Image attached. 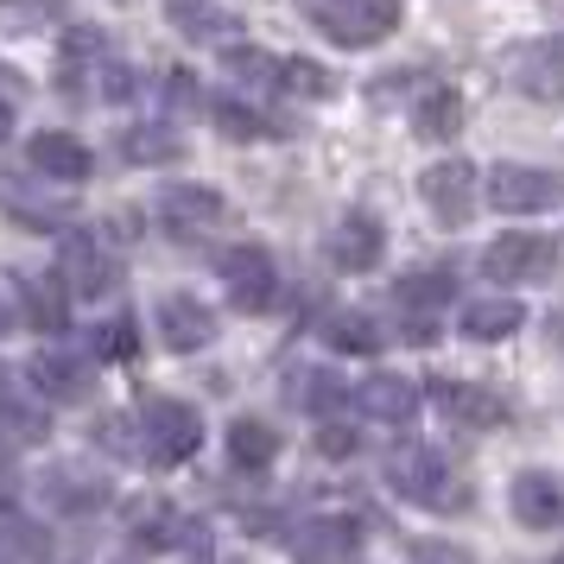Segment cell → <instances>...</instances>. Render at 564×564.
Returning a JSON list of instances; mask_svg holds the SVG:
<instances>
[{"label": "cell", "instance_id": "cell-24", "mask_svg": "<svg viewBox=\"0 0 564 564\" xmlns=\"http://www.w3.org/2000/svg\"><path fill=\"white\" fill-rule=\"evenodd\" d=\"M89 375H96V361H83V356H39V361H32V387H39V393H52V400L83 393Z\"/></svg>", "mask_w": 564, "mask_h": 564}, {"label": "cell", "instance_id": "cell-27", "mask_svg": "<svg viewBox=\"0 0 564 564\" xmlns=\"http://www.w3.org/2000/svg\"><path fill=\"white\" fill-rule=\"evenodd\" d=\"M412 128L425 133V140H451L463 128V96L457 89H425V102L412 115Z\"/></svg>", "mask_w": 564, "mask_h": 564}, {"label": "cell", "instance_id": "cell-15", "mask_svg": "<svg viewBox=\"0 0 564 564\" xmlns=\"http://www.w3.org/2000/svg\"><path fill=\"white\" fill-rule=\"evenodd\" d=\"M26 159H32L39 178H57V184H83L89 172H96V153L83 147L77 133H32Z\"/></svg>", "mask_w": 564, "mask_h": 564}, {"label": "cell", "instance_id": "cell-26", "mask_svg": "<svg viewBox=\"0 0 564 564\" xmlns=\"http://www.w3.org/2000/svg\"><path fill=\"white\" fill-rule=\"evenodd\" d=\"M209 121H216V133H229V140H273V133H280V121H273V115L248 108L241 96H223V102H209Z\"/></svg>", "mask_w": 564, "mask_h": 564}, {"label": "cell", "instance_id": "cell-13", "mask_svg": "<svg viewBox=\"0 0 564 564\" xmlns=\"http://www.w3.org/2000/svg\"><path fill=\"white\" fill-rule=\"evenodd\" d=\"M381 254H387V229L368 216V209H349V216L330 229V260L343 267V273H375Z\"/></svg>", "mask_w": 564, "mask_h": 564}, {"label": "cell", "instance_id": "cell-10", "mask_svg": "<svg viewBox=\"0 0 564 564\" xmlns=\"http://www.w3.org/2000/svg\"><path fill=\"white\" fill-rule=\"evenodd\" d=\"M216 311L204 299H191V292H165L159 299V336H165V349H178V356H197L216 343Z\"/></svg>", "mask_w": 564, "mask_h": 564}, {"label": "cell", "instance_id": "cell-5", "mask_svg": "<svg viewBox=\"0 0 564 564\" xmlns=\"http://www.w3.org/2000/svg\"><path fill=\"white\" fill-rule=\"evenodd\" d=\"M488 204L508 209V216L558 209L564 204V172H545V165H495V172H488Z\"/></svg>", "mask_w": 564, "mask_h": 564}, {"label": "cell", "instance_id": "cell-20", "mask_svg": "<svg viewBox=\"0 0 564 564\" xmlns=\"http://www.w3.org/2000/svg\"><path fill=\"white\" fill-rule=\"evenodd\" d=\"M463 336H476V343H501L527 324V311L513 305V299H476V305H463Z\"/></svg>", "mask_w": 564, "mask_h": 564}, {"label": "cell", "instance_id": "cell-38", "mask_svg": "<svg viewBox=\"0 0 564 564\" xmlns=\"http://www.w3.org/2000/svg\"><path fill=\"white\" fill-rule=\"evenodd\" d=\"M13 330V305H7V299H0V336Z\"/></svg>", "mask_w": 564, "mask_h": 564}, {"label": "cell", "instance_id": "cell-34", "mask_svg": "<svg viewBox=\"0 0 564 564\" xmlns=\"http://www.w3.org/2000/svg\"><path fill=\"white\" fill-rule=\"evenodd\" d=\"M406 558L412 564H476L463 545H444V539H406Z\"/></svg>", "mask_w": 564, "mask_h": 564}, {"label": "cell", "instance_id": "cell-11", "mask_svg": "<svg viewBox=\"0 0 564 564\" xmlns=\"http://www.w3.org/2000/svg\"><path fill=\"white\" fill-rule=\"evenodd\" d=\"M513 501V520L527 527V533H552V527H564V476H552V469H520L508 488Z\"/></svg>", "mask_w": 564, "mask_h": 564}, {"label": "cell", "instance_id": "cell-12", "mask_svg": "<svg viewBox=\"0 0 564 564\" xmlns=\"http://www.w3.org/2000/svg\"><path fill=\"white\" fill-rule=\"evenodd\" d=\"M153 209L172 235H209L229 216V209H223V191H209V184H165Z\"/></svg>", "mask_w": 564, "mask_h": 564}, {"label": "cell", "instance_id": "cell-21", "mask_svg": "<svg viewBox=\"0 0 564 564\" xmlns=\"http://www.w3.org/2000/svg\"><path fill=\"white\" fill-rule=\"evenodd\" d=\"M184 153L178 128H165V121H147V128H128L121 133V159L128 165H172Z\"/></svg>", "mask_w": 564, "mask_h": 564}, {"label": "cell", "instance_id": "cell-6", "mask_svg": "<svg viewBox=\"0 0 564 564\" xmlns=\"http://www.w3.org/2000/svg\"><path fill=\"white\" fill-rule=\"evenodd\" d=\"M216 273H223V292H229L235 311H267V305H273V292H280L273 254H267L260 241H241V248H229V254L216 260Z\"/></svg>", "mask_w": 564, "mask_h": 564}, {"label": "cell", "instance_id": "cell-36", "mask_svg": "<svg viewBox=\"0 0 564 564\" xmlns=\"http://www.w3.org/2000/svg\"><path fill=\"white\" fill-rule=\"evenodd\" d=\"M165 89H172V102H178V108H209V96L197 89V77H184V70L165 83Z\"/></svg>", "mask_w": 564, "mask_h": 564}, {"label": "cell", "instance_id": "cell-19", "mask_svg": "<svg viewBox=\"0 0 564 564\" xmlns=\"http://www.w3.org/2000/svg\"><path fill=\"white\" fill-rule=\"evenodd\" d=\"M70 20V0H0V32L7 39H39Z\"/></svg>", "mask_w": 564, "mask_h": 564}, {"label": "cell", "instance_id": "cell-14", "mask_svg": "<svg viewBox=\"0 0 564 564\" xmlns=\"http://www.w3.org/2000/svg\"><path fill=\"white\" fill-rule=\"evenodd\" d=\"M292 545H299V564H349V552L361 545V527L349 513H317L299 527Z\"/></svg>", "mask_w": 564, "mask_h": 564}, {"label": "cell", "instance_id": "cell-31", "mask_svg": "<svg viewBox=\"0 0 564 564\" xmlns=\"http://www.w3.org/2000/svg\"><path fill=\"white\" fill-rule=\"evenodd\" d=\"M336 83L330 70H317V64H305V57H285L280 64V96H299V102H324Z\"/></svg>", "mask_w": 564, "mask_h": 564}, {"label": "cell", "instance_id": "cell-35", "mask_svg": "<svg viewBox=\"0 0 564 564\" xmlns=\"http://www.w3.org/2000/svg\"><path fill=\"white\" fill-rule=\"evenodd\" d=\"M356 444L361 437L343 432V425H324V432H317V451H324V457H356Z\"/></svg>", "mask_w": 564, "mask_h": 564}, {"label": "cell", "instance_id": "cell-40", "mask_svg": "<svg viewBox=\"0 0 564 564\" xmlns=\"http://www.w3.org/2000/svg\"><path fill=\"white\" fill-rule=\"evenodd\" d=\"M558 564H564V558H558Z\"/></svg>", "mask_w": 564, "mask_h": 564}, {"label": "cell", "instance_id": "cell-39", "mask_svg": "<svg viewBox=\"0 0 564 564\" xmlns=\"http://www.w3.org/2000/svg\"><path fill=\"white\" fill-rule=\"evenodd\" d=\"M7 133H13V108L0 102V140H7Z\"/></svg>", "mask_w": 564, "mask_h": 564}, {"label": "cell", "instance_id": "cell-32", "mask_svg": "<svg viewBox=\"0 0 564 564\" xmlns=\"http://www.w3.org/2000/svg\"><path fill=\"white\" fill-rule=\"evenodd\" d=\"M133 533L153 539V545H172V539H191L197 527L191 520H178V508H165V501H153V508H140V520H133Z\"/></svg>", "mask_w": 564, "mask_h": 564}, {"label": "cell", "instance_id": "cell-22", "mask_svg": "<svg viewBox=\"0 0 564 564\" xmlns=\"http://www.w3.org/2000/svg\"><path fill=\"white\" fill-rule=\"evenodd\" d=\"M280 64L285 57L260 52V45H229V52H223V70H229L235 83L260 89V96H280Z\"/></svg>", "mask_w": 564, "mask_h": 564}, {"label": "cell", "instance_id": "cell-28", "mask_svg": "<svg viewBox=\"0 0 564 564\" xmlns=\"http://www.w3.org/2000/svg\"><path fill=\"white\" fill-rule=\"evenodd\" d=\"M451 292H457L451 273H406V280L393 285V305H406V311H451Z\"/></svg>", "mask_w": 564, "mask_h": 564}, {"label": "cell", "instance_id": "cell-23", "mask_svg": "<svg viewBox=\"0 0 564 564\" xmlns=\"http://www.w3.org/2000/svg\"><path fill=\"white\" fill-rule=\"evenodd\" d=\"M324 343H330L336 356H375L381 349V324L361 317V311H330L324 317Z\"/></svg>", "mask_w": 564, "mask_h": 564}, {"label": "cell", "instance_id": "cell-7", "mask_svg": "<svg viewBox=\"0 0 564 564\" xmlns=\"http://www.w3.org/2000/svg\"><path fill=\"white\" fill-rule=\"evenodd\" d=\"M57 273H64V285L77 299H115L121 292V267L96 248V235H83V229H70L57 241Z\"/></svg>", "mask_w": 564, "mask_h": 564}, {"label": "cell", "instance_id": "cell-30", "mask_svg": "<svg viewBox=\"0 0 564 564\" xmlns=\"http://www.w3.org/2000/svg\"><path fill=\"white\" fill-rule=\"evenodd\" d=\"M45 495H52L64 513H89V508H102L108 501V482L102 476H70V469H57L52 482H45Z\"/></svg>", "mask_w": 564, "mask_h": 564}, {"label": "cell", "instance_id": "cell-4", "mask_svg": "<svg viewBox=\"0 0 564 564\" xmlns=\"http://www.w3.org/2000/svg\"><path fill=\"white\" fill-rule=\"evenodd\" d=\"M552 267H558V241L552 235H533V229L495 235L488 254H482V273L501 285H539V280H552Z\"/></svg>", "mask_w": 564, "mask_h": 564}, {"label": "cell", "instance_id": "cell-33", "mask_svg": "<svg viewBox=\"0 0 564 564\" xmlns=\"http://www.w3.org/2000/svg\"><path fill=\"white\" fill-rule=\"evenodd\" d=\"M20 292H26V317L39 324V330H64V324H70V317H64V299H57L52 285L20 280Z\"/></svg>", "mask_w": 564, "mask_h": 564}, {"label": "cell", "instance_id": "cell-2", "mask_svg": "<svg viewBox=\"0 0 564 564\" xmlns=\"http://www.w3.org/2000/svg\"><path fill=\"white\" fill-rule=\"evenodd\" d=\"M299 13H305L330 45H343V52L381 45L387 32L400 26V0H299Z\"/></svg>", "mask_w": 564, "mask_h": 564}, {"label": "cell", "instance_id": "cell-29", "mask_svg": "<svg viewBox=\"0 0 564 564\" xmlns=\"http://www.w3.org/2000/svg\"><path fill=\"white\" fill-rule=\"evenodd\" d=\"M292 400H305V412H317V419H336V412H349V387L343 381H330L324 368L317 375H292Z\"/></svg>", "mask_w": 564, "mask_h": 564}, {"label": "cell", "instance_id": "cell-9", "mask_svg": "<svg viewBox=\"0 0 564 564\" xmlns=\"http://www.w3.org/2000/svg\"><path fill=\"white\" fill-rule=\"evenodd\" d=\"M508 83L520 96H533V102H564V32L520 45L508 64Z\"/></svg>", "mask_w": 564, "mask_h": 564}, {"label": "cell", "instance_id": "cell-8", "mask_svg": "<svg viewBox=\"0 0 564 564\" xmlns=\"http://www.w3.org/2000/svg\"><path fill=\"white\" fill-rule=\"evenodd\" d=\"M419 197H425V209L444 229H463L476 216V165L469 159H437L432 172L419 178Z\"/></svg>", "mask_w": 564, "mask_h": 564}, {"label": "cell", "instance_id": "cell-25", "mask_svg": "<svg viewBox=\"0 0 564 564\" xmlns=\"http://www.w3.org/2000/svg\"><path fill=\"white\" fill-rule=\"evenodd\" d=\"M229 457H235V469H267V463L280 457V432L260 425V419H235L229 425Z\"/></svg>", "mask_w": 564, "mask_h": 564}, {"label": "cell", "instance_id": "cell-37", "mask_svg": "<svg viewBox=\"0 0 564 564\" xmlns=\"http://www.w3.org/2000/svg\"><path fill=\"white\" fill-rule=\"evenodd\" d=\"M102 349H108L115 361H128V356H133V324H115V330L102 336Z\"/></svg>", "mask_w": 564, "mask_h": 564}, {"label": "cell", "instance_id": "cell-16", "mask_svg": "<svg viewBox=\"0 0 564 564\" xmlns=\"http://www.w3.org/2000/svg\"><path fill=\"white\" fill-rule=\"evenodd\" d=\"M432 400L444 406V419H457L469 432H488V425H508V400L488 393V387H469V381H432Z\"/></svg>", "mask_w": 564, "mask_h": 564}, {"label": "cell", "instance_id": "cell-17", "mask_svg": "<svg viewBox=\"0 0 564 564\" xmlns=\"http://www.w3.org/2000/svg\"><path fill=\"white\" fill-rule=\"evenodd\" d=\"M356 412L381 419V425H412L419 419V381H406V375H375V381L356 387Z\"/></svg>", "mask_w": 564, "mask_h": 564}, {"label": "cell", "instance_id": "cell-18", "mask_svg": "<svg viewBox=\"0 0 564 564\" xmlns=\"http://www.w3.org/2000/svg\"><path fill=\"white\" fill-rule=\"evenodd\" d=\"M165 20H172V32L197 39V45H223V39L235 45V32H241V20H235L229 7H216V0H172Z\"/></svg>", "mask_w": 564, "mask_h": 564}, {"label": "cell", "instance_id": "cell-3", "mask_svg": "<svg viewBox=\"0 0 564 564\" xmlns=\"http://www.w3.org/2000/svg\"><path fill=\"white\" fill-rule=\"evenodd\" d=\"M140 444H147V457L153 463H184L197 457V444H204V412L184 406V400H147L140 406Z\"/></svg>", "mask_w": 564, "mask_h": 564}, {"label": "cell", "instance_id": "cell-1", "mask_svg": "<svg viewBox=\"0 0 564 564\" xmlns=\"http://www.w3.org/2000/svg\"><path fill=\"white\" fill-rule=\"evenodd\" d=\"M387 488L400 501H419V508H469V482L437 457L432 444H400L387 457Z\"/></svg>", "mask_w": 564, "mask_h": 564}]
</instances>
